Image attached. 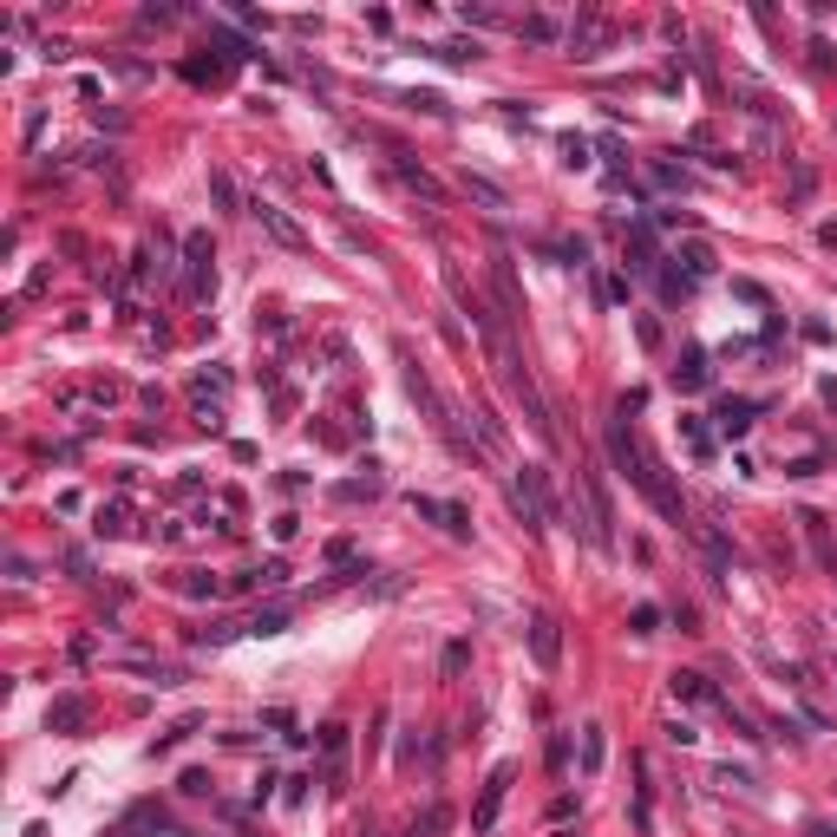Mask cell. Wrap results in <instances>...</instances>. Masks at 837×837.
Wrapping results in <instances>:
<instances>
[{
    "label": "cell",
    "instance_id": "6da1fadb",
    "mask_svg": "<svg viewBox=\"0 0 837 837\" xmlns=\"http://www.w3.org/2000/svg\"><path fill=\"white\" fill-rule=\"evenodd\" d=\"M609 458L622 465V478H628L634 491H641V497H648V504H655V511H661L674 530L687 524V504H680V491H674V478H667V465H661V458H655V451H648L641 439H634V432L622 426V418L609 426Z\"/></svg>",
    "mask_w": 837,
    "mask_h": 837
},
{
    "label": "cell",
    "instance_id": "7a4b0ae2",
    "mask_svg": "<svg viewBox=\"0 0 837 837\" xmlns=\"http://www.w3.org/2000/svg\"><path fill=\"white\" fill-rule=\"evenodd\" d=\"M511 511L524 517V530H537V537H543L549 524H563V504H557V491H549V472H543V465H524V472H517Z\"/></svg>",
    "mask_w": 837,
    "mask_h": 837
},
{
    "label": "cell",
    "instance_id": "3957f363",
    "mask_svg": "<svg viewBox=\"0 0 837 837\" xmlns=\"http://www.w3.org/2000/svg\"><path fill=\"white\" fill-rule=\"evenodd\" d=\"M582 504H589V543L609 557L615 549V504H609V484H602L595 465H582Z\"/></svg>",
    "mask_w": 837,
    "mask_h": 837
},
{
    "label": "cell",
    "instance_id": "277c9868",
    "mask_svg": "<svg viewBox=\"0 0 837 837\" xmlns=\"http://www.w3.org/2000/svg\"><path fill=\"white\" fill-rule=\"evenodd\" d=\"M511 779H517V765H497V772L484 779V798H478V811H472V831H478V837L497 825V811H504V792H511Z\"/></svg>",
    "mask_w": 837,
    "mask_h": 837
},
{
    "label": "cell",
    "instance_id": "5b68a950",
    "mask_svg": "<svg viewBox=\"0 0 837 837\" xmlns=\"http://www.w3.org/2000/svg\"><path fill=\"white\" fill-rule=\"evenodd\" d=\"M530 655H537L543 674H557V661H563V622L557 615H537V622H530Z\"/></svg>",
    "mask_w": 837,
    "mask_h": 837
},
{
    "label": "cell",
    "instance_id": "8992f818",
    "mask_svg": "<svg viewBox=\"0 0 837 837\" xmlns=\"http://www.w3.org/2000/svg\"><path fill=\"white\" fill-rule=\"evenodd\" d=\"M412 511L432 517L445 537H472V511H465V504H445V497H412Z\"/></svg>",
    "mask_w": 837,
    "mask_h": 837
},
{
    "label": "cell",
    "instance_id": "52a82bcc",
    "mask_svg": "<svg viewBox=\"0 0 837 837\" xmlns=\"http://www.w3.org/2000/svg\"><path fill=\"white\" fill-rule=\"evenodd\" d=\"M183 262H190V301H210V295H216V269H210V236H190V242H183Z\"/></svg>",
    "mask_w": 837,
    "mask_h": 837
},
{
    "label": "cell",
    "instance_id": "ba28073f",
    "mask_svg": "<svg viewBox=\"0 0 837 837\" xmlns=\"http://www.w3.org/2000/svg\"><path fill=\"white\" fill-rule=\"evenodd\" d=\"M249 216H256V223L269 229V236H275L281 249H295V256H301V249H308V236H301V229L288 223V210H275V203H249Z\"/></svg>",
    "mask_w": 837,
    "mask_h": 837
},
{
    "label": "cell",
    "instance_id": "9c48e42d",
    "mask_svg": "<svg viewBox=\"0 0 837 837\" xmlns=\"http://www.w3.org/2000/svg\"><path fill=\"white\" fill-rule=\"evenodd\" d=\"M602 46H615V33H609V27H602V20H595V13H582V20H576V27H569V53H576V59H595V53H602Z\"/></svg>",
    "mask_w": 837,
    "mask_h": 837
},
{
    "label": "cell",
    "instance_id": "30bf717a",
    "mask_svg": "<svg viewBox=\"0 0 837 837\" xmlns=\"http://www.w3.org/2000/svg\"><path fill=\"white\" fill-rule=\"evenodd\" d=\"M798 524H805V537H811V557H818V569L825 576H837V543H831V524L818 511H798Z\"/></svg>",
    "mask_w": 837,
    "mask_h": 837
},
{
    "label": "cell",
    "instance_id": "8fae6325",
    "mask_svg": "<svg viewBox=\"0 0 837 837\" xmlns=\"http://www.w3.org/2000/svg\"><path fill=\"white\" fill-rule=\"evenodd\" d=\"M86 726V700L79 694H59L53 707H46V733H79Z\"/></svg>",
    "mask_w": 837,
    "mask_h": 837
},
{
    "label": "cell",
    "instance_id": "7c38bea8",
    "mask_svg": "<svg viewBox=\"0 0 837 837\" xmlns=\"http://www.w3.org/2000/svg\"><path fill=\"white\" fill-rule=\"evenodd\" d=\"M752 412H759V399H726V406H719V439H746Z\"/></svg>",
    "mask_w": 837,
    "mask_h": 837
},
{
    "label": "cell",
    "instance_id": "4fadbf2b",
    "mask_svg": "<svg viewBox=\"0 0 837 837\" xmlns=\"http://www.w3.org/2000/svg\"><path fill=\"white\" fill-rule=\"evenodd\" d=\"M667 687H674V700H707V707H719V694L707 687V674H667Z\"/></svg>",
    "mask_w": 837,
    "mask_h": 837
},
{
    "label": "cell",
    "instance_id": "5bb4252c",
    "mask_svg": "<svg viewBox=\"0 0 837 837\" xmlns=\"http://www.w3.org/2000/svg\"><path fill=\"white\" fill-rule=\"evenodd\" d=\"M674 380H680V393H700V387L713 380V373H707V354H700V347H687V360H680Z\"/></svg>",
    "mask_w": 837,
    "mask_h": 837
},
{
    "label": "cell",
    "instance_id": "9a60e30c",
    "mask_svg": "<svg viewBox=\"0 0 837 837\" xmlns=\"http://www.w3.org/2000/svg\"><path fill=\"white\" fill-rule=\"evenodd\" d=\"M674 262H687V269H680L687 281H707V275H713V249H707V242H687V249H680Z\"/></svg>",
    "mask_w": 837,
    "mask_h": 837
},
{
    "label": "cell",
    "instance_id": "2e32d148",
    "mask_svg": "<svg viewBox=\"0 0 837 837\" xmlns=\"http://www.w3.org/2000/svg\"><path fill=\"white\" fill-rule=\"evenodd\" d=\"M602 759H609V740H602V726H582V772H602Z\"/></svg>",
    "mask_w": 837,
    "mask_h": 837
},
{
    "label": "cell",
    "instance_id": "e0dca14e",
    "mask_svg": "<svg viewBox=\"0 0 837 837\" xmlns=\"http://www.w3.org/2000/svg\"><path fill=\"white\" fill-rule=\"evenodd\" d=\"M321 752H327V772L341 779V772H347V726H327V733H321Z\"/></svg>",
    "mask_w": 837,
    "mask_h": 837
},
{
    "label": "cell",
    "instance_id": "ac0fdd59",
    "mask_svg": "<svg viewBox=\"0 0 837 837\" xmlns=\"http://www.w3.org/2000/svg\"><path fill=\"white\" fill-rule=\"evenodd\" d=\"M465 661H472V641H451L445 655H439V674H445V680H458V674H465Z\"/></svg>",
    "mask_w": 837,
    "mask_h": 837
},
{
    "label": "cell",
    "instance_id": "d6986e66",
    "mask_svg": "<svg viewBox=\"0 0 837 837\" xmlns=\"http://www.w3.org/2000/svg\"><path fill=\"white\" fill-rule=\"evenodd\" d=\"M465 190H472V196H478V203H491V210H504V190H497V183H491V177H472V171H465Z\"/></svg>",
    "mask_w": 837,
    "mask_h": 837
},
{
    "label": "cell",
    "instance_id": "ffe728a7",
    "mask_svg": "<svg viewBox=\"0 0 837 837\" xmlns=\"http://www.w3.org/2000/svg\"><path fill=\"white\" fill-rule=\"evenodd\" d=\"M98 537H119V530H125V504H98Z\"/></svg>",
    "mask_w": 837,
    "mask_h": 837
},
{
    "label": "cell",
    "instance_id": "44dd1931",
    "mask_svg": "<svg viewBox=\"0 0 837 837\" xmlns=\"http://www.w3.org/2000/svg\"><path fill=\"white\" fill-rule=\"evenodd\" d=\"M680 432H687V445L700 451V458H713V432L700 426V418H680Z\"/></svg>",
    "mask_w": 837,
    "mask_h": 837
},
{
    "label": "cell",
    "instance_id": "7402d4cb",
    "mask_svg": "<svg viewBox=\"0 0 837 837\" xmlns=\"http://www.w3.org/2000/svg\"><path fill=\"white\" fill-rule=\"evenodd\" d=\"M288 628V609H262L256 622H249V634H281Z\"/></svg>",
    "mask_w": 837,
    "mask_h": 837
},
{
    "label": "cell",
    "instance_id": "603a6c76",
    "mask_svg": "<svg viewBox=\"0 0 837 837\" xmlns=\"http://www.w3.org/2000/svg\"><path fill=\"white\" fill-rule=\"evenodd\" d=\"M517 33H524V40H557V20H549V13H530Z\"/></svg>",
    "mask_w": 837,
    "mask_h": 837
},
{
    "label": "cell",
    "instance_id": "cb8c5ba5",
    "mask_svg": "<svg viewBox=\"0 0 837 837\" xmlns=\"http://www.w3.org/2000/svg\"><path fill=\"white\" fill-rule=\"evenodd\" d=\"M628 628H634V634H655V628H661V609H655V602H641V609L628 615Z\"/></svg>",
    "mask_w": 837,
    "mask_h": 837
},
{
    "label": "cell",
    "instance_id": "d4e9b609",
    "mask_svg": "<svg viewBox=\"0 0 837 837\" xmlns=\"http://www.w3.org/2000/svg\"><path fill=\"white\" fill-rule=\"evenodd\" d=\"M655 183H661V190H687V171H680V164H655Z\"/></svg>",
    "mask_w": 837,
    "mask_h": 837
},
{
    "label": "cell",
    "instance_id": "484cf974",
    "mask_svg": "<svg viewBox=\"0 0 837 837\" xmlns=\"http://www.w3.org/2000/svg\"><path fill=\"white\" fill-rule=\"evenodd\" d=\"M210 190H216V203H223V210H236V183H229L223 171H210Z\"/></svg>",
    "mask_w": 837,
    "mask_h": 837
},
{
    "label": "cell",
    "instance_id": "4316f807",
    "mask_svg": "<svg viewBox=\"0 0 837 837\" xmlns=\"http://www.w3.org/2000/svg\"><path fill=\"white\" fill-rule=\"evenodd\" d=\"M183 595H216V576H210V569H190V582H183Z\"/></svg>",
    "mask_w": 837,
    "mask_h": 837
},
{
    "label": "cell",
    "instance_id": "83f0119b",
    "mask_svg": "<svg viewBox=\"0 0 837 837\" xmlns=\"http://www.w3.org/2000/svg\"><path fill=\"white\" fill-rule=\"evenodd\" d=\"M557 256H563V262H576V269H582V262H589V242H582V236H569V242H557Z\"/></svg>",
    "mask_w": 837,
    "mask_h": 837
},
{
    "label": "cell",
    "instance_id": "f1b7e54d",
    "mask_svg": "<svg viewBox=\"0 0 837 837\" xmlns=\"http://www.w3.org/2000/svg\"><path fill=\"white\" fill-rule=\"evenodd\" d=\"M406 105H412V111H445V98H439V92H406Z\"/></svg>",
    "mask_w": 837,
    "mask_h": 837
},
{
    "label": "cell",
    "instance_id": "f546056e",
    "mask_svg": "<svg viewBox=\"0 0 837 837\" xmlns=\"http://www.w3.org/2000/svg\"><path fill=\"white\" fill-rule=\"evenodd\" d=\"M667 740H674V746H694V740H700V733L687 726V719H667Z\"/></svg>",
    "mask_w": 837,
    "mask_h": 837
},
{
    "label": "cell",
    "instance_id": "4dcf8cb0",
    "mask_svg": "<svg viewBox=\"0 0 837 837\" xmlns=\"http://www.w3.org/2000/svg\"><path fill=\"white\" fill-rule=\"evenodd\" d=\"M563 164H589V144H582V138H563Z\"/></svg>",
    "mask_w": 837,
    "mask_h": 837
},
{
    "label": "cell",
    "instance_id": "1f68e13d",
    "mask_svg": "<svg viewBox=\"0 0 837 837\" xmlns=\"http://www.w3.org/2000/svg\"><path fill=\"white\" fill-rule=\"evenodd\" d=\"M549 765H557V772L569 765V740H563V733H549Z\"/></svg>",
    "mask_w": 837,
    "mask_h": 837
},
{
    "label": "cell",
    "instance_id": "d6a6232c",
    "mask_svg": "<svg viewBox=\"0 0 837 837\" xmlns=\"http://www.w3.org/2000/svg\"><path fill=\"white\" fill-rule=\"evenodd\" d=\"M811 837H837V825H825V818H811Z\"/></svg>",
    "mask_w": 837,
    "mask_h": 837
},
{
    "label": "cell",
    "instance_id": "836d02e7",
    "mask_svg": "<svg viewBox=\"0 0 837 837\" xmlns=\"http://www.w3.org/2000/svg\"><path fill=\"white\" fill-rule=\"evenodd\" d=\"M557 837H576V831H557Z\"/></svg>",
    "mask_w": 837,
    "mask_h": 837
}]
</instances>
